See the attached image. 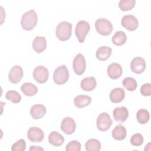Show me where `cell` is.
Returning a JSON list of instances; mask_svg holds the SVG:
<instances>
[{"label": "cell", "mask_w": 151, "mask_h": 151, "mask_svg": "<svg viewBox=\"0 0 151 151\" xmlns=\"http://www.w3.org/2000/svg\"><path fill=\"white\" fill-rule=\"evenodd\" d=\"M38 21L37 15L34 9L25 12L21 19V25L24 30L31 31L37 25Z\"/></svg>", "instance_id": "obj_1"}, {"label": "cell", "mask_w": 151, "mask_h": 151, "mask_svg": "<svg viewBox=\"0 0 151 151\" xmlns=\"http://www.w3.org/2000/svg\"><path fill=\"white\" fill-rule=\"evenodd\" d=\"M73 25L67 21L60 22L55 29V35L58 40L65 41L70 39L72 34Z\"/></svg>", "instance_id": "obj_2"}, {"label": "cell", "mask_w": 151, "mask_h": 151, "mask_svg": "<svg viewBox=\"0 0 151 151\" xmlns=\"http://www.w3.org/2000/svg\"><path fill=\"white\" fill-rule=\"evenodd\" d=\"M95 28L97 32L103 36L110 35L113 31V25L111 22L103 18L97 19L95 22Z\"/></svg>", "instance_id": "obj_3"}, {"label": "cell", "mask_w": 151, "mask_h": 151, "mask_svg": "<svg viewBox=\"0 0 151 151\" xmlns=\"http://www.w3.org/2000/svg\"><path fill=\"white\" fill-rule=\"evenodd\" d=\"M69 78V71L65 65H61L56 68L53 73V80L58 85L65 83Z\"/></svg>", "instance_id": "obj_4"}, {"label": "cell", "mask_w": 151, "mask_h": 151, "mask_svg": "<svg viewBox=\"0 0 151 151\" xmlns=\"http://www.w3.org/2000/svg\"><path fill=\"white\" fill-rule=\"evenodd\" d=\"M90 29V25L89 23L84 20L79 21L75 28V34L78 38V42L83 43Z\"/></svg>", "instance_id": "obj_5"}, {"label": "cell", "mask_w": 151, "mask_h": 151, "mask_svg": "<svg viewBox=\"0 0 151 151\" xmlns=\"http://www.w3.org/2000/svg\"><path fill=\"white\" fill-rule=\"evenodd\" d=\"M113 123L110 115L106 112L100 113L96 120V125L97 129L102 132H105L109 130Z\"/></svg>", "instance_id": "obj_6"}, {"label": "cell", "mask_w": 151, "mask_h": 151, "mask_svg": "<svg viewBox=\"0 0 151 151\" xmlns=\"http://www.w3.org/2000/svg\"><path fill=\"white\" fill-rule=\"evenodd\" d=\"M33 78L38 83L42 84L47 81L49 77L48 69L42 65L36 67L33 71Z\"/></svg>", "instance_id": "obj_7"}, {"label": "cell", "mask_w": 151, "mask_h": 151, "mask_svg": "<svg viewBox=\"0 0 151 151\" xmlns=\"http://www.w3.org/2000/svg\"><path fill=\"white\" fill-rule=\"evenodd\" d=\"M86 67V63L85 58L81 54H78L73 61V68L74 73L78 76H81L84 73Z\"/></svg>", "instance_id": "obj_8"}, {"label": "cell", "mask_w": 151, "mask_h": 151, "mask_svg": "<svg viewBox=\"0 0 151 151\" xmlns=\"http://www.w3.org/2000/svg\"><path fill=\"white\" fill-rule=\"evenodd\" d=\"M121 24L123 27L129 31L136 30L139 25L137 19L133 15H126L122 17Z\"/></svg>", "instance_id": "obj_9"}, {"label": "cell", "mask_w": 151, "mask_h": 151, "mask_svg": "<svg viewBox=\"0 0 151 151\" xmlns=\"http://www.w3.org/2000/svg\"><path fill=\"white\" fill-rule=\"evenodd\" d=\"M60 129L65 134L68 135L71 134L76 130V122L73 118L70 117H66L61 121Z\"/></svg>", "instance_id": "obj_10"}, {"label": "cell", "mask_w": 151, "mask_h": 151, "mask_svg": "<svg viewBox=\"0 0 151 151\" xmlns=\"http://www.w3.org/2000/svg\"><path fill=\"white\" fill-rule=\"evenodd\" d=\"M27 137L32 142H41L44 138V134L40 128L31 127L27 132Z\"/></svg>", "instance_id": "obj_11"}, {"label": "cell", "mask_w": 151, "mask_h": 151, "mask_svg": "<svg viewBox=\"0 0 151 151\" xmlns=\"http://www.w3.org/2000/svg\"><path fill=\"white\" fill-rule=\"evenodd\" d=\"M23 77V70L21 66L16 65L13 66L8 74V79L13 84L19 83Z\"/></svg>", "instance_id": "obj_12"}, {"label": "cell", "mask_w": 151, "mask_h": 151, "mask_svg": "<svg viewBox=\"0 0 151 151\" xmlns=\"http://www.w3.org/2000/svg\"><path fill=\"white\" fill-rule=\"evenodd\" d=\"M131 70L136 74L143 73L146 68L145 60L140 57H134L130 63Z\"/></svg>", "instance_id": "obj_13"}, {"label": "cell", "mask_w": 151, "mask_h": 151, "mask_svg": "<svg viewBox=\"0 0 151 151\" xmlns=\"http://www.w3.org/2000/svg\"><path fill=\"white\" fill-rule=\"evenodd\" d=\"M114 120L119 123H123L129 117V111L124 106L116 107L113 111Z\"/></svg>", "instance_id": "obj_14"}, {"label": "cell", "mask_w": 151, "mask_h": 151, "mask_svg": "<svg viewBox=\"0 0 151 151\" xmlns=\"http://www.w3.org/2000/svg\"><path fill=\"white\" fill-rule=\"evenodd\" d=\"M107 73L110 78L113 80L117 79L120 78L122 74V66L117 63H113L107 67Z\"/></svg>", "instance_id": "obj_15"}, {"label": "cell", "mask_w": 151, "mask_h": 151, "mask_svg": "<svg viewBox=\"0 0 151 151\" xmlns=\"http://www.w3.org/2000/svg\"><path fill=\"white\" fill-rule=\"evenodd\" d=\"M125 97L124 90L120 88H115L111 91L109 95L110 100L111 102L114 103H118L123 100Z\"/></svg>", "instance_id": "obj_16"}, {"label": "cell", "mask_w": 151, "mask_h": 151, "mask_svg": "<svg viewBox=\"0 0 151 151\" xmlns=\"http://www.w3.org/2000/svg\"><path fill=\"white\" fill-rule=\"evenodd\" d=\"M32 48L37 53L43 52L47 47L46 39L44 37L37 36L32 41Z\"/></svg>", "instance_id": "obj_17"}, {"label": "cell", "mask_w": 151, "mask_h": 151, "mask_svg": "<svg viewBox=\"0 0 151 151\" xmlns=\"http://www.w3.org/2000/svg\"><path fill=\"white\" fill-rule=\"evenodd\" d=\"M46 113L45 107L41 104L32 106L30 109V114L34 119H39L43 117Z\"/></svg>", "instance_id": "obj_18"}, {"label": "cell", "mask_w": 151, "mask_h": 151, "mask_svg": "<svg viewBox=\"0 0 151 151\" xmlns=\"http://www.w3.org/2000/svg\"><path fill=\"white\" fill-rule=\"evenodd\" d=\"M81 88L84 91H90L95 88L97 81L94 77H88L84 78L81 81Z\"/></svg>", "instance_id": "obj_19"}, {"label": "cell", "mask_w": 151, "mask_h": 151, "mask_svg": "<svg viewBox=\"0 0 151 151\" xmlns=\"http://www.w3.org/2000/svg\"><path fill=\"white\" fill-rule=\"evenodd\" d=\"M112 49L107 46H101L99 47L96 53V58L100 61H106L111 55Z\"/></svg>", "instance_id": "obj_20"}, {"label": "cell", "mask_w": 151, "mask_h": 151, "mask_svg": "<svg viewBox=\"0 0 151 151\" xmlns=\"http://www.w3.org/2000/svg\"><path fill=\"white\" fill-rule=\"evenodd\" d=\"M48 142L51 145L58 147L64 143V137L58 132L53 131L51 132L48 136Z\"/></svg>", "instance_id": "obj_21"}, {"label": "cell", "mask_w": 151, "mask_h": 151, "mask_svg": "<svg viewBox=\"0 0 151 151\" xmlns=\"http://www.w3.org/2000/svg\"><path fill=\"white\" fill-rule=\"evenodd\" d=\"M91 102V98L87 95H79L74 99V104L77 108H83L88 106Z\"/></svg>", "instance_id": "obj_22"}, {"label": "cell", "mask_w": 151, "mask_h": 151, "mask_svg": "<svg viewBox=\"0 0 151 151\" xmlns=\"http://www.w3.org/2000/svg\"><path fill=\"white\" fill-rule=\"evenodd\" d=\"M21 90L27 96H33L38 92V88L37 86L29 82L23 83L21 86Z\"/></svg>", "instance_id": "obj_23"}, {"label": "cell", "mask_w": 151, "mask_h": 151, "mask_svg": "<svg viewBox=\"0 0 151 151\" xmlns=\"http://www.w3.org/2000/svg\"><path fill=\"white\" fill-rule=\"evenodd\" d=\"M126 128L121 124L116 126L112 131V136L117 140H124L126 137Z\"/></svg>", "instance_id": "obj_24"}, {"label": "cell", "mask_w": 151, "mask_h": 151, "mask_svg": "<svg viewBox=\"0 0 151 151\" xmlns=\"http://www.w3.org/2000/svg\"><path fill=\"white\" fill-rule=\"evenodd\" d=\"M127 40V37L124 32L122 31H116L112 37V42L116 45L120 46L125 44Z\"/></svg>", "instance_id": "obj_25"}, {"label": "cell", "mask_w": 151, "mask_h": 151, "mask_svg": "<svg viewBox=\"0 0 151 151\" xmlns=\"http://www.w3.org/2000/svg\"><path fill=\"white\" fill-rule=\"evenodd\" d=\"M101 143L97 139H88L85 144V148L87 151H99L101 149Z\"/></svg>", "instance_id": "obj_26"}, {"label": "cell", "mask_w": 151, "mask_h": 151, "mask_svg": "<svg viewBox=\"0 0 151 151\" xmlns=\"http://www.w3.org/2000/svg\"><path fill=\"white\" fill-rule=\"evenodd\" d=\"M122 84L124 87L129 91H134L137 86L136 80L134 78L130 77L124 78L122 81Z\"/></svg>", "instance_id": "obj_27"}, {"label": "cell", "mask_w": 151, "mask_h": 151, "mask_svg": "<svg viewBox=\"0 0 151 151\" xmlns=\"http://www.w3.org/2000/svg\"><path fill=\"white\" fill-rule=\"evenodd\" d=\"M150 118V114L148 110L146 109H140L136 113V119L140 124H146L148 122Z\"/></svg>", "instance_id": "obj_28"}, {"label": "cell", "mask_w": 151, "mask_h": 151, "mask_svg": "<svg viewBox=\"0 0 151 151\" xmlns=\"http://www.w3.org/2000/svg\"><path fill=\"white\" fill-rule=\"evenodd\" d=\"M135 0H120L119 2V7L123 11L132 9L135 5Z\"/></svg>", "instance_id": "obj_29"}, {"label": "cell", "mask_w": 151, "mask_h": 151, "mask_svg": "<svg viewBox=\"0 0 151 151\" xmlns=\"http://www.w3.org/2000/svg\"><path fill=\"white\" fill-rule=\"evenodd\" d=\"M6 99L14 103H18L21 100V95L15 90L8 91L5 95Z\"/></svg>", "instance_id": "obj_30"}, {"label": "cell", "mask_w": 151, "mask_h": 151, "mask_svg": "<svg viewBox=\"0 0 151 151\" xmlns=\"http://www.w3.org/2000/svg\"><path fill=\"white\" fill-rule=\"evenodd\" d=\"M130 143L134 146H139L143 143V137L140 133L134 134L130 139Z\"/></svg>", "instance_id": "obj_31"}, {"label": "cell", "mask_w": 151, "mask_h": 151, "mask_svg": "<svg viewBox=\"0 0 151 151\" xmlns=\"http://www.w3.org/2000/svg\"><path fill=\"white\" fill-rule=\"evenodd\" d=\"M26 149V142L24 139H19L14 143L11 147L12 151H24Z\"/></svg>", "instance_id": "obj_32"}, {"label": "cell", "mask_w": 151, "mask_h": 151, "mask_svg": "<svg viewBox=\"0 0 151 151\" xmlns=\"http://www.w3.org/2000/svg\"><path fill=\"white\" fill-rule=\"evenodd\" d=\"M65 150L67 151H80L81 144L77 140H72L66 145Z\"/></svg>", "instance_id": "obj_33"}, {"label": "cell", "mask_w": 151, "mask_h": 151, "mask_svg": "<svg viewBox=\"0 0 151 151\" xmlns=\"http://www.w3.org/2000/svg\"><path fill=\"white\" fill-rule=\"evenodd\" d=\"M140 93L144 96H149L151 94V85L150 83H145L140 87Z\"/></svg>", "instance_id": "obj_34"}, {"label": "cell", "mask_w": 151, "mask_h": 151, "mask_svg": "<svg viewBox=\"0 0 151 151\" xmlns=\"http://www.w3.org/2000/svg\"><path fill=\"white\" fill-rule=\"evenodd\" d=\"M43 150V149L40 147H37L36 146H31L30 149H29V150Z\"/></svg>", "instance_id": "obj_35"}]
</instances>
